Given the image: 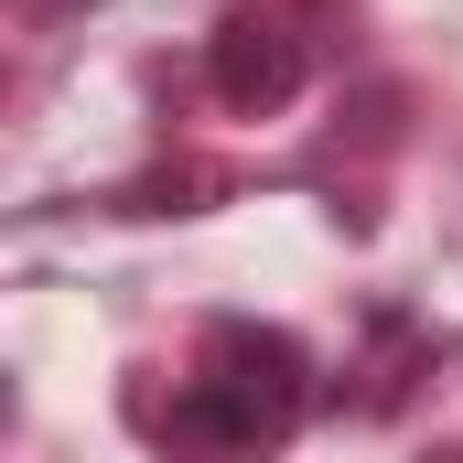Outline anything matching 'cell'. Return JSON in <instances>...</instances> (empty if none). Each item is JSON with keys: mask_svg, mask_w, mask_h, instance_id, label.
Here are the masks:
<instances>
[{"mask_svg": "<svg viewBox=\"0 0 463 463\" xmlns=\"http://www.w3.org/2000/svg\"><path fill=\"white\" fill-rule=\"evenodd\" d=\"M302 388H313V366H302L291 335H269V324H216L194 388H184L173 420H162V442H173V453H248V442H280V431L302 420Z\"/></svg>", "mask_w": 463, "mask_h": 463, "instance_id": "1", "label": "cell"}, {"mask_svg": "<svg viewBox=\"0 0 463 463\" xmlns=\"http://www.w3.org/2000/svg\"><path fill=\"white\" fill-rule=\"evenodd\" d=\"M205 76H216V98L227 109H291L302 98V33L280 22V11H227L216 22V43H205Z\"/></svg>", "mask_w": 463, "mask_h": 463, "instance_id": "2", "label": "cell"}, {"mask_svg": "<svg viewBox=\"0 0 463 463\" xmlns=\"http://www.w3.org/2000/svg\"><path fill=\"white\" fill-rule=\"evenodd\" d=\"M431 463H463V453H431Z\"/></svg>", "mask_w": 463, "mask_h": 463, "instance_id": "3", "label": "cell"}]
</instances>
